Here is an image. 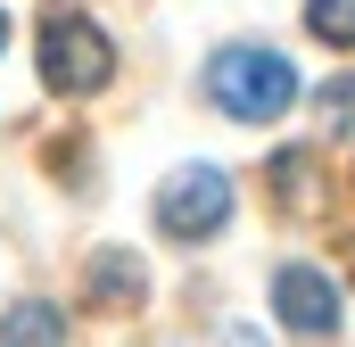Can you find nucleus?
I'll use <instances>...</instances> for the list:
<instances>
[{
    "label": "nucleus",
    "mask_w": 355,
    "mask_h": 347,
    "mask_svg": "<svg viewBox=\"0 0 355 347\" xmlns=\"http://www.w3.org/2000/svg\"><path fill=\"white\" fill-rule=\"evenodd\" d=\"M207 99L223 108V116H240V124H272V116H289V99H297V67L265 50V42H232V50H215V67H207Z\"/></svg>",
    "instance_id": "nucleus-1"
},
{
    "label": "nucleus",
    "mask_w": 355,
    "mask_h": 347,
    "mask_svg": "<svg viewBox=\"0 0 355 347\" xmlns=\"http://www.w3.org/2000/svg\"><path fill=\"white\" fill-rule=\"evenodd\" d=\"M33 58H42V83L58 91V99H91V91L116 75V42L91 25L83 8H42V42H33Z\"/></svg>",
    "instance_id": "nucleus-2"
},
{
    "label": "nucleus",
    "mask_w": 355,
    "mask_h": 347,
    "mask_svg": "<svg viewBox=\"0 0 355 347\" xmlns=\"http://www.w3.org/2000/svg\"><path fill=\"white\" fill-rule=\"evenodd\" d=\"M232 223V174L223 166H182L157 190V232L166 240H215Z\"/></svg>",
    "instance_id": "nucleus-3"
},
{
    "label": "nucleus",
    "mask_w": 355,
    "mask_h": 347,
    "mask_svg": "<svg viewBox=\"0 0 355 347\" xmlns=\"http://www.w3.org/2000/svg\"><path fill=\"white\" fill-rule=\"evenodd\" d=\"M272 306H281V323L297 339H331L339 331V281L322 264H281L272 273Z\"/></svg>",
    "instance_id": "nucleus-4"
},
{
    "label": "nucleus",
    "mask_w": 355,
    "mask_h": 347,
    "mask_svg": "<svg viewBox=\"0 0 355 347\" xmlns=\"http://www.w3.org/2000/svg\"><path fill=\"white\" fill-rule=\"evenodd\" d=\"M83 289H91V306H99V314H132L149 281H141V264L124 257V248H107V257H91V273H83Z\"/></svg>",
    "instance_id": "nucleus-5"
},
{
    "label": "nucleus",
    "mask_w": 355,
    "mask_h": 347,
    "mask_svg": "<svg viewBox=\"0 0 355 347\" xmlns=\"http://www.w3.org/2000/svg\"><path fill=\"white\" fill-rule=\"evenodd\" d=\"M0 347H67V314L58 306H8V323H0Z\"/></svg>",
    "instance_id": "nucleus-6"
},
{
    "label": "nucleus",
    "mask_w": 355,
    "mask_h": 347,
    "mask_svg": "<svg viewBox=\"0 0 355 347\" xmlns=\"http://www.w3.org/2000/svg\"><path fill=\"white\" fill-rule=\"evenodd\" d=\"M272 198L281 207H314V149H281L272 158Z\"/></svg>",
    "instance_id": "nucleus-7"
},
{
    "label": "nucleus",
    "mask_w": 355,
    "mask_h": 347,
    "mask_svg": "<svg viewBox=\"0 0 355 347\" xmlns=\"http://www.w3.org/2000/svg\"><path fill=\"white\" fill-rule=\"evenodd\" d=\"M306 33L331 50H355V0H306Z\"/></svg>",
    "instance_id": "nucleus-8"
},
{
    "label": "nucleus",
    "mask_w": 355,
    "mask_h": 347,
    "mask_svg": "<svg viewBox=\"0 0 355 347\" xmlns=\"http://www.w3.org/2000/svg\"><path fill=\"white\" fill-rule=\"evenodd\" d=\"M322 116H331V124H355V75L347 83H322Z\"/></svg>",
    "instance_id": "nucleus-9"
},
{
    "label": "nucleus",
    "mask_w": 355,
    "mask_h": 347,
    "mask_svg": "<svg viewBox=\"0 0 355 347\" xmlns=\"http://www.w3.org/2000/svg\"><path fill=\"white\" fill-rule=\"evenodd\" d=\"M0 42H8V17H0Z\"/></svg>",
    "instance_id": "nucleus-10"
}]
</instances>
